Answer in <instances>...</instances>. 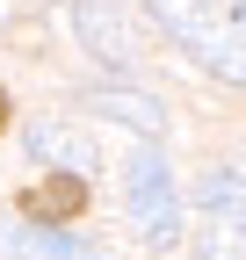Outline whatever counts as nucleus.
<instances>
[{
  "label": "nucleus",
  "instance_id": "nucleus-2",
  "mask_svg": "<svg viewBox=\"0 0 246 260\" xmlns=\"http://www.w3.org/2000/svg\"><path fill=\"white\" fill-rule=\"evenodd\" d=\"M196 203H203L189 232L196 260H246V174H203Z\"/></svg>",
  "mask_w": 246,
  "mask_h": 260
},
{
  "label": "nucleus",
  "instance_id": "nucleus-1",
  "mask_svg": "<svg viewBox=\"0 0 246 260\" xmlns=\"http://www.w3.org/2000/svg\"><path fill=\"white\" fill-rule=\"evenodd\" d=\"M145 8L160 15V29L203 65V73L246 87V22L225 15V0H145Z\"/></svg>",
  "mask_w": 246,
  "mask_h": 260
},
{
  "label": "nucleus",
  "instance_id": "nucleus-6",
  "mask_svg": "<svg viewBox=\"0 0 246 260\" xmlns=\"http://www.w3.org/2000/svg\"><path fill=\"white\" fill-rule=\"evenodd\" d=\"M87 109H102L116 123H131L138 138H167V109L152 102V94H131V87H95L87 94Z\"/></svg>",
  "mask_w": 246,
  "mask_h": 260
},
{
  "label": "nucleus",
  "instance_id": "nucleus-3",
  "mask_svg": "<svg viewBox=\"0 0 246 260\" xmlns=\"http://www.w3.org/2000/svg\"><path fill=\"white\" fill-rule=\"evenodd\" d=\"M131 217H138V232L145 246H174L189 224H181V195H174V174H167V159L160 152H138L131 159Z\"/></svg>",
  "mask_w": 246,
  "mask_h": 260
},
{
  "label": "nucleus",
  "instance_id": "nucleus-9",
  "mask_svg": "<svg viewBox=\"0 0 246 260\" xmlns=\"http://www.w3.org/2000/svg\"><path fill=\"white\" fill-rule=\"evenodd\" d=\"M0 260H37V253H29V232H22V224H0Z\"/></svg>",
  "mask_w": 246,
  "mask_h": 260
},
{
  "label": "nucleus",
  "instance_id": "nucleus-11",
  "mask_svg": "<svg viewBox=\"0 0 246 260\" xmlns=\"http://www.w3.org/2000/svg\"><path fill=\"white\" fill-rule=\"evenodd\" d=\"M0 29H8V0H0Z\"/></svg>",
  "mask_w": 246,
  "mask_h": 260
},
{
  "label": "nucleus",
  "instance_id": "nucleus-12",
  "mask_svg": "<svg viewBox=\"0 0 246 260\" xmlns=\"http://www.w3.org/2000/svg\"><path fill=\"white\" fill-rule=\"evenodd\" d=\"M232 15H239V22H246V0H239V8H232Z\"/></svg>",
  "mask_w": 246,
  "mask_h": 260
},
{
  "label": "nucleus",
  "instance_id": "nucleus-5",
  "mask_svg": "<svg viewBox=\"0 0 246 260\" xmlns=\"http://www.w3.org/2000/svg\"><path fill=\"white\" fill-rule=\"evenodd\" d=\"M29 159H44V167H73V174L102 167V159H95V138H80V130H66V123H29Z\"/></svg>",
  "mask_w": 246,
  "mask_h": 260
},
{
  "label": "nucleus",
  "instance_id": "nucleus-10",
  "mask_svg": "<svg viewBox=\"0 0 246 260\" xmlns=\"http://www.w3.org/2000/svg\"><path fill=\"white\" fill-rule=\"evenodd\" d=\"M0 123H8V94H0Z\"/></svg>",
  "mask_w": 246,
  "mask_h": 260
},
{
  "label": "nucleus",
  "instance_id": "nucleus-4",
  "mask_svg": "<svg viewBox=\"0 0 246 260\" xmlns=\"http://www.w3.org/2000/svg\"><path fill=\"white\" fill-rule=\"evenodd\" d=\"M73 29H80V44L95 51L102 65H116V73L131 65V37H123V22L102 8V0H80V8H73Z\"/></svg>",
  "mask_w": 246,
  "mask_h": 260
},
{
  "label": "nucleus",
  "instance_id": "nucleus-7",
  "mask_svg": "<svg viewBox=\"0 0 246 260\" xmlns=\"http://www.w3.org/2000/svg\"><path fill=\"white\" fill-rule=\"evenodd\" d=\"M80 210H87V174L51 167V181L37 188V217H80Z\"/></svg>",
  "mask_w": 246,
  "mask_h": 260
},
{
  "label": "nucleus",
  "instance_id": "nucleus-8",
  "mask_svg": "<svg viewBox=\"0 0 246 260\" xmlns=\"http://www.w3.org/2000/svg\"><path fill=\"white\" fill-rule=\"evenodd\" d=\"M29 253H37V260H102V253H87L73 239H58L51 224H29Z\"/></svg>",
  "mask_w": 246,
  "mask_h": 260
}]
</instances>
